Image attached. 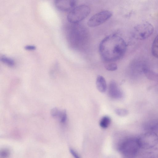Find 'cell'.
<instances>
[{
    "label": "cell",
    "mask_w": 158,
    "mask_h": 158,
    "mask_svg": "<svg viewBox=\"0 0 158 158\" xmlns=\"http://www.w3.org/2000/svg\"><path fill=\"white\" fill-rule=\"evenodd\" d=\"M99 52L102 59L107 62L116 61L124 55L127 49L125 40L115 34L106 37L99 45Z\"/></svg>",
    "instance_id": "obj_1"
},
{
    "label": "cell",
    "mask_w": 158,
    "mask_h": 158,
    "mask_svg": "<svg viewBox=\"0 0 158 158\" xmlns=\"http://www.w3.org/2000/svg\"><path fill=\"white\" fill-rule=\"evenodd\" d=\"M140 148L137 138L131 137L123 140L118 147V150L126 157H132L136 155Z\"/></svg>",
    "instance_id": "obj_2"
},
{
    "label": "cell",
    "mask_w": 158,
    "mask_h": 158,
    "mask_svg": "<svg viewBox=\"0 0 158 158\" xmlns=\"http://www.w3.org/2000/svg\"><path fill=\"white\" fill-rule=\"evenodd\" d=\"M90 12V7L82 5L75 6L69 12L67 16L68 20L73 24H77L86 18Z\"/></svg>",
    "instance_id": "obj_3"
},
{
    "label": "cell",
    "mask_w": 158,
    "mask_h": 158,
    "mask_svg": "<svg viewBox=\"0 0 158 158\" xmlns=\"http://www.w3.org/2000/svg\"><path fill=\"white\" fill-rule=\"evenodd\" d=\"M154 31V27L151 23L148 22H143L134 27L132 35L137 40H143L150 37Z\"/></svg>",
    "instance_id": "obj_4"
},
{
    "label": "cell",
    "mask_w": 158,
    "mask_h": 158,
    "mask_svg": "<svg viewBox=\"0 0 158 158\" xmlns=\"http://www.w3.org/2000/svg\"><path fill=\"white\" fill-rule=\"evenodd\" d=\"M140 148L147 150L154 148L158 143V136L153 132L144 133L137 138Z\"/></svg>",
    "instance_id": "obj_5"
},
{
    "label": "cell",
    "mask_w": 158,
    "mask_h": 158,
    "mask_svg": "<svg viewBox=\"0 0 158 158\" xmlns=\"http://www.w3.org/2000/svg\"><path fill=\"white\" fill-rule=\"evenodd\" d=\"M112 16V13L110 11H101L92 16L87 22V25L90 27L99 26L109 20Z\"/></svg>",
    "instance_id": "obj_6"
},
{
    "label": "cell",
    "mask_w": 158,
    "mask_h": 158,
    "mask_svg": "<svg viewBox=\"0 0 158 158\" xmlns=\"http://www.w3.org/2000/svg\"><path fill=\"white\" fill-rule=\"evenodd\" d=\"M76 0H55V5L59 10L69 11L75 7Z\"/></svg>",
    "instance_id": "obj_7"
},
{
    "label": "cell",
    "mask_w": 158,
    "mask_h": 158,
    "mask_svg": "<svg viewBox=\"0 0 158 158\" xmlns=\"http://www.w3.org/2000/svg\"><path fill=\"white\" fill-rule=\"evenodd\" d=\"M109 96L112 98L119 99L123 96V93L117 84L114 81L109 83L108 89Z\"/></svg>",
    "instance_id": "obj_8"
},
{
    "label": "cell",
    "mask_w": 158,
    "mask_h": 158,
    "mask_svg": "<svg viewBox=\"0 0 158 158\" xmlns=\"http://www.w3.org/2000/svg\"><path fill=\"white\" fill-rule=\"evenodd\" d=\"M96 86L98 90L101 93H104L106 91L107 88L106 82L102 76L98 75L97 76Z\"/></svg>",
    "instance_id": "obj_9"
},
{
    "label": "cell",
    "mask_w": 158,
    "mask_h": 158,
    "mask_svg": "<svg viewBox=\"0 0 158 158\" xmlns=\"http://www.w3.org/2000/svg\"><path fill=\"white\" fill-rule=\"evenodd\" d=\"M143 71L145 76L149 80L158 81V73L148 68H143Z\"/></svg>",
    "instance_id": "obj_10"
},
{
    "label": "cell",
    "mask_w": 158,
    "mask_h": 158,
    "mask_svg": "<svg viewBox=\"0 0 158 158\" xmlns=\"http://www.w3.org/2000/svg\"><path fill=\"white\" fill-rule=\"evenodd\" d=\"M151 51L152 55L155 57L158 58V35L153 40L152 46Z\"/></svg>",
    "instance_id": "obj_11"
},
{
    "label": "cell",
    "mask_w": 158,
    "mask_h": 158,
    "mask_svg": "<svg viewBox=\"0 0 158 158\" xmlns=\"http://www.w3.org/2000/svg\"><path fill=\"white\" fill-rule=\"evenodd\" d=\"M111 121L110 117L108 116H103L100 121V126L103 128H106L109 126Z\"/></svg>",
    "instance_id": "obj_12"
},
{
    "label": "cell",
    "mask_w": 158,
    "mask_h": 158,
    "mask_svg": "<svg viewBox=\"0 0 158 158\" xmlns=\"http://www.w3.org/2000/svg\"><path fill=\"white\" fill-rule=\"evenodd\" d=\"M1 61L7 65L13 67L15 65V62L13 60L6 56H2L0 58Z\"/></svg>",
    "instance_id": "obj_13"
},
{
    "label": "cell",
    "mask_w": 158,
    "mask_h": 158,
    "mask_svg": "<svg viewBox=\"0 0 158 158\" xmlns=\"http://www.w3.org/2000/svg\"><path fill=\"white\" fill-rule=\"evenodd\" d=\"M105 69L109 71H115L117 69V66L116 64L114 63L110 62L107 63L105 65Z\"/></svg>",
    "instance_id": "obj_14"
},
{
    "label": "cell",
    "mask_w": 158,
    "mask_h": 158,
    "mask_svg": "<svg viewBox=\"0 0 158 158\" xmlns=\"http://www.w3.org/2000/svg\"><path fill=\"white\" fill-rule=\"evenodd\" d=\"M115 112L118 115L121 116H125L128 114V111L124 109H117L115 110Z\"/></svg>",
    "instance_id": "obj_15"
},
{
    "label": "cell",
    "mask_w": 158,
    "mask_h": 158,
    "mask_svg": "<svg viewBox=\"0 0 158 158\" xmlns=\"http://www.w3.org/2000/svg\"><path fill=\"white\" fill-rule=\"evenodd\" d=\"M60 112L59 110L56 107L52 109L51 111V114L53 117H56L59 116Z\"/></svg>",
    "instance_id": "obj_16"
},
{
    "label": "cell",
    "mask_w": 158,
    "mask_h": 158,
    "mask_svg": "<svg viewBox=\"0 0 158 158\" xmlns=\"http://www.w3.org/2000/svg\"><path fill=\"white\" fill-rule=\"evenodd\" d=\"M60 118V121L61 123H64L67 119V114L65 110L60 112L59 116Z\"/></svg>",
    "instance_id": "obj_17"
},
{
    "label": "cell",
    "mask_w": 158,
    "mask_h": 158,
    "mask_svg": "<svg viewBox=\"0 0 158 158\" xmlns=\"http://www.w3.org/2000/svg\"><path fill=\"white\" fill-rule=\"evenodd\" d=\"M9 152L7 150H4L0 152V155L3 157H6L9 156Z\"/></svg>",
    "instance_id": "obj_18"
},
{
    "label": "cell",
    "mask_w": 158,
    "mask_h": 158,
    "mask_svg": "<svg viewBox=\"0 0 158 158\" xmlns=\"http://www.w3.org/2000/svg\"><path fill=\"white\" fill-rule=\"evenodd\" d=\"M25 49L27 50H35L36 48L35 46L32 45H27L25 46Z\"/></svg>",
    "instance_id": "obj_19"
},
{
    "label": "cell",
    "mask_w": 158,
    "mask_h": 158,
    "mask_svg": "<svg viewBox=\"0 0 158 158\" xmlns=\"http://www.w3.org/2000/svg\"><path fill=\"white\" fill-rule=\"evenodd\" d=\"M69 151L71 154L76 158H79L80 157L77 153L72 149L70 148Z\"/></svg>",
    "instance_id": "obj_20"
}]
</instances>
